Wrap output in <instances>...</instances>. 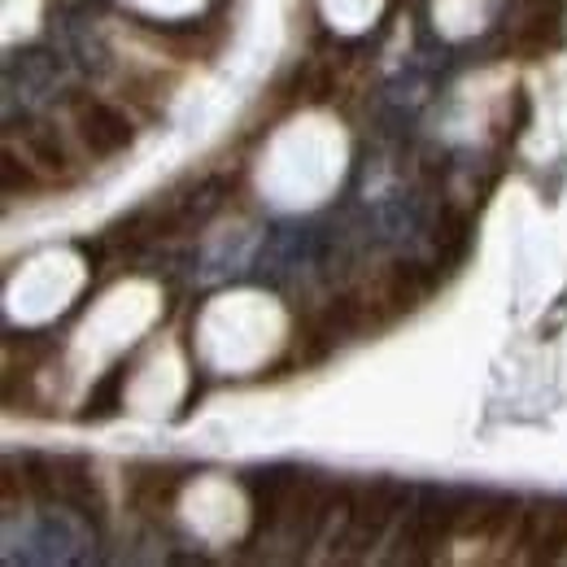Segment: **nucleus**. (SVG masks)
<instances>
[{"instance_id": "f257e3e1", "label": "nucleus", "mask_w": 567, "mask_h": 567, "mask_svg": "<svg viewBox=\"0 0 567 567\" xmlns=\"http://www.w3.org/2000/svg\"><path fill=\"white\" fill-rule=\"evenodd\" d=\"M415 494V485H402L393 476H371L354 481L350 494V519H346V537L337 542L332 559L341 564H362V559H380L375 546H384L406 511V502Z\"/></svg>"}, {"instance_id": "f03ea898", "label": "nucleus", "mask_w": 567, "mask_h": 567, "mask_svg": "<svg viewBox=\"0 0 567 567\" xmlns=\"http://www.w3.org/2000/svg\"><path fill=\"white\" fill-rule=\"evenodd\" d=\"M62 96H66V62L58 58V49L31 44L4 58V110H18L22 101V114H35Z\"/></svg>"}, {"instance_id": "7ed1b4c3", "label": "nucleus", "mask_w": 567, "mask_h": 567, "mask_svg": "<svg viewBox=\"0 0 567 567\" xmlns=\"http://www.w3.org/2000/svg\"><path fill=\"white\" fill-rule=\"evenodd\" d=\"M71 105V123H74V136L83 144V153L92 162H110L118 153H127L136 144V123L127 110H118L114 101L96 96V92H71L66 96Z\"/></svg>"}, {"instance_id": "20e7f679", "label": "nucleus", "mask_w": 567, "mask_h": 567, "mask_svg": "<svg viewBox=\"0 0 567 567\" xmlns=\"http://www.w3.org/2000/svg\"><path fill=\"white\" fill-rule=\"evenodd\" d=\"M519 564H564L567 559V497H524L515 524Z\"/></svg>"}, {"instance_id": "39448f33", "label": "nucleus", "mask_w": 567, "mask_h": 567, "mask_svg": "<svg viewBox=\"0 0 567 567\" xmlns=\"http://www.w3.org/2000/svg\"><path fill=\"white\" fill-rule=\"evenodd\" d=\"M301 481V467L297 463H267V467H254L240 476L245 494H249V511H254V533H249V546H262V537L271 542L276 524H280V511L288 494L297 489Z\"/></svg>"}, {"instance_id": "423d86ee", "label": "nucleus", "mask_w": 567, "mask_h": 567, "mask_svg": "<svg viewBox=\"0 0 567 567\" xmlns=\"http://www.w3.org/2000/svg\"><path fill=\"white\" fill-rule=\"evenodd\" d=\"M49 481H53V506H66L79 519L105 528V502L96 494V481H92V467L87 458H74V454H49Z\"/></svg>"}, {"instance_id": "0eeeda50", "label": "nucleus", "mask_w": 567, "mask_h": 567, "mask_svg": "<svg viewBox=\"0 0 567 567\" xmlns=\"http://www.w3.org/2000/svg\"><path fill=\"white\" fill-rule=\"evenodd\" d=\"M9 136H18L22 153L35 162V171H44L49 179H71V148H66L62 132H58L49 118L22 114V127L9 123Z\"/></svg>"}, {"instance_id": "6e6552de", "label": "nucleus", "mask_w": 567, "mask_h": 567, "mask_svg": "<svg viewBox=\"0 0 567 567\" xmlns=\"http://www.w3.org/2000/svg\"><path fill=\"white\" fill-rule=\"evenodd\" d=\"M127 485H132V502H136V506L162 511V506H171V497L184 485V476H175L171 463H132Z\"/></svg>"}, {"instance_id": "1a4fd4ad", "label": "nucleus", "mask_w": 567, "mask_h": 567, "mask_svg": "<svg viewBox=\"0 0 567 567\" xmlns=\"http://www.w3.org/2000/svg\"><path fill=\"white\" fill-rule=\"evenodd\" d=\"M40 188H44V179L35 175V162L27 153H18V144L9 141L4 144V157H0V193L4 197H31Z\"/></svg>"}, {"instance_id": "9d476101", "label": "nucleus", "mask_w": 567, "mask_h": 567, "mask_svg": "<svg viewBox=\"0 0 567 567\" xmlns=\"http://www.w3.org/2000/svg\"><path fill=\"white\" fill-rule=\"evenodd\" d=\"M123 384H127V362H118L110 375L96 380L83 420H110V415H118V406H123Z\"/></svg>"}, {"instance_id": "9b49d317", "label": "nucleus", "mask_w": 567, "mask_h": 567, "mask_svg": "<svg viewBox=\"0 0 567 567\" xmlns=\"http://www.w3.org/2000/svg\"><path fill=\"white\" fill-rule=\"evenodd\" d=\"M332 96V71L323 62H301L292 71V101L301 105H323Z\"/></svg>"}, {"instance_id": "f8f14e48", "label": "nucleus", "mask_w": 567, "mask_h": 567, "mask_svg": "<svg viewBox=\"0 0 567 567\" xmlns=\"http://www.w3.org/2000/svg\"><path fill=\"white\" fill-rule=\"evenodd\" d=\"M79 4H83V9H92V13H101V9L110 4V0H79Z\"/></svg>"}]
</instances>
